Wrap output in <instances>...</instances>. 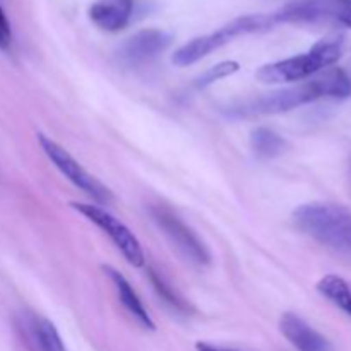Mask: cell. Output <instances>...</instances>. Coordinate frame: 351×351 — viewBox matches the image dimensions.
Returning <instances> with one entry per match:
<instances>
[{"label":"cell","instance_id":"cell-1","mask_svg":"<svg viewBox=\"0 0 351 351\" xmlns=\"http://www.w3.org/2000/svg\"><path fill=\"white\" fill-rule=\"evenodd\" d=\"M351 96V79L343 69L329 67L298 86L266 93L254 99L239 103L228 110L232 117L276 115L290 112L302 105H308L322 98L346 99Z\"/></svg>","mask_w":351,"mask_h":351},{"label":"cell","instance_id":"cell-2","mask_svg":"<svg viewBox=\"0 0 351 351\" xmlns=\"http://www.w3.org/2000/svg\"><path fill=\"white\" fill-rule=\"evenodd\" d=\"M302 233L351 259V211L332 202H311L293 211Z\"/></svg>","mask_w":351,"mask_h":351},{"label":"cell","instance_id":"cell-3","mask_svg":"<svg viewBox=\"0 0 351 351\" xmlns=\"http://www.w3.org/2000/svg\"><path fill=\"white\" fill-rule=\"evenodd\" d=\"M343 50H345V38L341 34H329L319 40L305 53L263 65L257 71V79L264 84L307 81L319 72L335 67L336 62L343 57Z\"/></svg>","mask_w":351,"mask_h":351},{"label":"cell","instance_id":"cell-4","mask_svg":"<svg viewBox=\"0 0 351 351\" xmlns=\"http://www.w3.org/2000/svg\"><path fill=\"white\" fill-rule=\"evenodd\" d=\"M273 17L271 14H250V16H242L233 19L232 23L225 24L219 29L213 31V33L204 34V36H197L191 40L189 43L182 45L171 57V62L178 67H187V65L195 64V62L202 60L213 53L218 48L225 47L226 43L233 41L235 38L242 36V34L257 33V31H266L273 27Z\"/></svg>","mask_w":351,"mask_h":351},{"label":"cell","instance_id":"cell-5","mask_svg":"<svg viewBox=\"0 0 351 351\" xmlns=\"http://www.w3.org/2000/svg\"><path fill=\"white\" fill-rule=\"evenodd\" d=\"M38 143H40L41 149L47 154L50 163L71 182L72 185L84 192L88 197H91L96 204H112L115 201V195L110 191L106 185H103L98 178L93 177L65 147L55 143L53 139L47 137L45 134H38Z\"/></svg>","mask_w":351,"mask_h":351},{"label":"cell","instance_id":"cell-6","mask_svg":"<svg viewBox=\"0 0 351 351\" xmlns=\"http://www.w3.org/2000/svg\"><path fill=\"white\" fill-rule=\"evenodd\" d=\"M276 24L332 23L351 29V0H295L271 14Z\"/></svg>","mask_w":351,"mask_h":351},{"label":"cell","instance_id":"cell-7","mask_svg":"<svg viewBox=\"0 0 351 351\" xmlns=\"http://www.w3.org/2000/svg\"><path fill=\"white\" fill-rule=\"evenodd\" d=\"M72 208L77 213H81L88 221L98 226L108 239L112 240L113 245L120 250L127 263L134 267H143L146 264V256L141 247V242L137 237L130 232L129 226L123 225L119 218L106 211L105 208L98 204H82V202H71Z\"/></svg>","mask_w":351,"mask_h":351},{"label":"cell","instance_id":"cell-8","mask_svg":"<svg viewBox=\"0 0 351 351\" xmlns=\"http://www.w3.org/2000/svg\"><path fill=\"white\" fill-rule=\"evenodd\" d=\"M151 216H153L154 223L158 228L161 230L168 242L189 261V263L195 264V266H209L211 264V252L197 237V233L185 225L177 215L170 211V209L163 208V206H151L149 209Z\"/></svg>","mask_w":351,"mask_h":351},{"label":"cell","instance_id":"cell-9","mask_svg":"<svg viewBox=\"0 0 351 351\" xmlns=\"http://www.w3.org/2000/svg\"><path fill=\"white\" fill-rule=\"evenodd\" d=\"M173 38L163 29H143L129 38L120 47V58L129 65H143L163 53L171 45Z\"/></svg>","mask_w":351,"mask_h":351},{"label":"cell","instance_id":"cell-10","mask_svg":"<svg viewBox=\"0 0 351 351\" xmlns=\"http://www.w3.org/2000/svg\"><path fill=\"white\" fill-rule=\"evenodd\" d=\"M134 14V0H96L88 16L96 27L106 33L125 29Z\"/></svg>","mask_w":351,"mask_h":351},{"label":"cell","instance_id":"cell-11","mask_svg":"<svg viewBox=\"0 0 351 351\" xmlns=\"http://www.w3.org/2000/svg\"><path fill=\"white\" fill-rule=\"evenodd\" d=\"M280 331L298 351H329V341L298 315L287 312L280 319Z\"/></svg>","mask_w":351,"mask_h":351},{"label":"cell","instance_id":"cell-12","mask_svg":"<svg viewBox=\"0 0 351 351\" xmlns=\"http://www.w3.org/2000/svg\"><path fill=\"white\" fill-rule=\"evenodd\" d=\"M19 328L31 351H67L57 328L48 319L24 315Z\"/></svg>","mask_w":351,"mask_h":351},{"label":"cell","instance_id":"cell-13","mask_svg":"<svg viewBox=\"0 0 351 351\" xmlns=\"http://www.w3.org/2000/svg\"><path fill=\"white\" fill-rule=\"evenodd\" d=\"M103 271H105V274L110 278V281L113 283V287H115V291H117V295H119L120 304L127 308V312H129V314L132 315V317L136 319V321L139 322L143 328L149 329V331H154V329H156V326H154L153 319H151V315L147 314L146 307L143 305L141 298L137 297V293L134 291V288L130 287V283L127 281V278L123 276L122 273H119V271L112 266H103Z\"/></svg>","mask_w":351,"mask_h":351},{"label":"cell","instance_id":"cell-14","mask_svg":"<svg viewBox=\"0 0 351 351\" xmlns=\"http://www.w3.org/2000/svg\"><path fill=\"white\" fill-rule=\"evenodd\" d=\"M317 291L351 317V283L345 278L326 274L317 283Z\"/></svg>","mask_w":351,"mask_h":351},{"label":"cell","instance_id":"cell-15","mask_svg":"<svg viewBox=\"0 0 351 351\" xmlns=\"http://www.w3.org/2000/svg\"><path fill=\"white\" fill-rule=\"evenodd\" d=\"M250 147L259 160H273L287 149V143L280 134L267 127H259L250 136Z\"/></svg>","mask_w":351,"mask_h":351},{"label":"cell","instance_id":"cell-16","mask_svg":"<svg viewBox=\"0 0 351 351\" xmlns=\"http://www.w3.org/2000/svg\"><path fill=\"white\" fill-rule=\"evenodd\" d=\"M147 273H149V281L151 285H153L154 291H156L158 297H160L165 304L170 305L173 311L180 312V314H191L192 305L189 304V302L185 300V298L182 297V295L178 293L163 276H161V273H158L156 269H149Z\"/></svg>","mask_w":351,"mask_h":351},{"label":"cell","instance_id":"cell-17","mask_svg":"<svg viewBox=\"0 0 351 351\" xmlns=\"http://www.w3.org/2000/svg\"><path fill=\"white\" fill-rule=\"evenodd\" d=\"M239 62L235 60L219 62V64L209 67L204 74L199 75V77L195 79V86H197V88H208V86L215 84L216 81H221V79L233 75L235 72H239Z\"/></svg>","mask_w":351,"mask_h":351},{"label":"cell","instance_id":"cell-18","mask_svg":"<svg viewBox=\"0 0 351 351\" xmlns=\"http://www.w3.org/2000/svg\"><path fill=\"white\" fill-rule=\"evenodd\" d=\"M10 41H12V29H10V24L5 12L0 7V48L7 50L10 47Z\"/></svg>","mask_w":351,"mask_h":351},{"label":"cell","instance_id":"cell-19","mask_svg":"<svg viewBox=\"0 0 351 351\" xmlns=\"http://www.w3.org/2000/svg\"><path fill=\"white\" fill-rule=\"evenodd\" d=\"M195 350L197 351H237V350H230V348H221V346L209 345V343H202V341H199L197 345H195Z\"/></svg>","mask_w":351,"mask_h":351}]
</instances>
